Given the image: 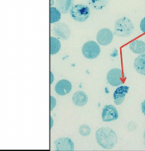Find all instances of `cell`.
Here are the masks:
<instances>
[{"label": "cell", "instance_id": "7c38bea8", "mask_svg": "<svg viewBox=\"0 0 145 151\" xmlns=\"http://www.w3.org/2000/svg\"><path fill=\"white\" fill-rule=\"evenodd\" d=\"M72 102L77 106H85L88 102V96L83 91H77L72 96Z\"/></svg>", "mask_w": 145, "mask_h": 151}, {"label": "cell", "instance_id": "ba28073f", "mask_svg": "<svg viewBox=\"0 0 145 151\" xmlns=\"http://www.w3.org/2000/svg\"><path fill=\"white\" fill-rule=\"evenodd\" d=\"M55 146L57 151H73L74 143L69 137H61L55 140Z\"/></svg>", "mask_w": 145, "mask_h": 151}, {"label": "cell", "instance_id": "52a82bcc", "mask_svg": "<svg viewBox=\"0 0 145 151\" xmlns=\"http://www.w3.org/2000/svg\"><path fill=\"white\" fill-rule=\"evenodd\" d=\"M101 117L104 122H110L119 118V112L113 105H106L102 110Z\"/></svg>", "mask_w": 145, "mask_h": 151}, {"label": "cell", "instance_id": "8fae6325", "mask_svg": "<svg viewBox=\"0 0 145 151\" xmlns=\"http://www.w3.org/2000/svg\"><path fill=\"white\" fill-rule=\"evenodd\" d=\"M129 88L128 86L120 85L119 86L114 92L113 94V98H114V102L116 105H121L124 101L125 96L128 93Z\"/></svg>", "mask_w": 145, "mask_h": 151}, {"label": "cell", "instance_id": "7a4b0ae2", "mask_svg": "<svg viewBox=\"0 0 145 151\" xmlns=\"http://www.w3.org/2000/svg\"><path fill=\"white\" fill-rule=\"evenodd\" d=\"M133 31V24L132 21L128 17H121L115 22V34L120 37H128Z\"/></svg>", "mask_w": 145, "mask_h": 151}, {"label": "cell", "instance_id": "d6986e66", "mask_svg": "<svg viewBox=\"0 0 145 151\" xmlns=\"http://www.w3.org/2000/svg\"><path fill=\"white\" fill-rule=\"evenodd\" d=\"M91 132V127L87 126V125H82L79 128V133H80V135H82V136H88V135H90Z\"/></svg>", "mask_w": 145, "mask_h": 151}, {"label": "cell", "instance_id": "44dd1931", "mask_svg": "<svg viewBox=\"0 0 145 151\" xmlns=\"http://www.w3.org/2000/svg\"><path fill=\"white\" fill-rule=\"evenodd\" d=\"M140 30L144 33H145V17H144L140 22Z\"/></svg>", "mask_w": 145, "mask_h": 151}, {"label": "cell", "instance_id": "30bf717a", "mask_svg": "<svg viewBox=\"0 0 145 151\" xmlns=\"http://www.w3.org/2000/svg\"><path fill=\"white\" fill-rule=\"evenodd\" d=\"M72 89V84L67 79H61L55 86V92L60 96H65L70 93Z\"/></svg>", "mask_w": 145, "mask_h": 151}, {"label": "cell", "instance_id": "7402d4cb", "mask_svg": "<svg viewBox=\"0 0 145 151\" xmlns=\"http://www.w3.org/2000/svg\"><path fill=\"white\" fill-rule=\"evenodd\" d=\"M54 82V74L51 71H50V84H52Z\"/></svg>", "mask_w": 145, "mask_h": 151}, {"label": "cell", "instance_id": "e0dca14e", "mask_svg": "<svg viewBox=\"0 0 145 151\" xmlns=\"http://www.w3.org/2000/svg\"><path fill=\"white\" fill-rule=\"evenodd\" d=\"M62 18V12L58 10L57 8L51 7L50 8V23H57Z\"/></svg>", "mask_w": 145, "mask_h": 151}, {"label": "cell", "instance_id": "3957f363", "mask_svg": "<svg viewBox=\"0 0 145 151\" xmlns=\"http://www.w3.org/2000/svg\"><path fill=\"white\" fill-rule=\"evenodd\" d=\"M70 16L76 22H83L89 18L91 14L90 8L85 4H76L70 8Z\"/></svg>", "mask_w": 145, "mask_h": 151}, {"label": "cell", "instance_id": "cb8c5ba5", "mask_svg": "<svg viewBox=\"0 0 145 151\" xmlns=\"http://www.w3.org/2000/svg\"><path fill=\"white\" fill-rule=\"evenodd\" d=\"M141 109H142V111H143V113H144L145 116V100L144 101V102H142V105H141Z\"/></svg>", "mask_w": 145, "mask_h": 151}, {"label": "cell", "instance_id": "ac0fdd59", "mask_svg": "<svg viewBox=\"0 0 145 151\" xmlns=\"http://www.w3.org/2000/svg\"><path fill=\"white\" fill-rule=\"evenodd\" d=\"M109 0H89V4L96 10L103 9L108 4Z\"/></svg>", "mask_w": 145, "mask_h": 151}, {"label": "cell", "instance_id": "277c9868", "mask_svg": "<svg viewBox=\"0 0 145 151\" xmlns=\"http://www.w3.org/2000/svg\"><path fill=\"white\" fill-rule=\"evenodd\" d=\"M82 54L86 59L90 60L98 57L100 54V47L98 42L94 41H86L82 46Z\"/></svg>", "mask_w": 145, "mask_h": 151}, {"label": "cell", "instance_id": "4fadbf2b", "mask_svg": "<svg viewBox=\"0 0 145 151\" xmlns=\"http://www.w3.org/2000/svg\"><path fill=\"white\" fill-rule=\"evenodd\" d=\"M133 67L138 74L145 76V52L140 54L134 60Z\"/></svg>", "mask_w": 145, "mask_h": 151}, {"label": "cell", "instance_id": "5b68a950", "mask_svg": "<svg viewBox=\"0 0 145 151\" xmlns=\"http://www.w3.org/2000/svg\"><path fill=\"white\" fill-rule=\"evenodd\" d=\"M51 32L55 37H57L59 40L66 41L70 38V30L69 27L64 22L55 23L51 28Z\"/></svg>", "mask_w": 145, "mask_h": 151}, {"label": "cell", "instance_id": "484cf974", "mask_svg": "<svg viewBox=\"0 0 145 151\" xmlns=\"http://www.w3.org/2000/svg\"><path fill=\"white\" fill-rule=\"evenodd\" d=\"M144 142H145V131H144Z\"/></svg>", "mask_w": 145, "mask_h": 151}, {"label": "cell", "instance_id": "5bb4252c", "mask_svg": "<svg viewBox=\"0 0 145 151\" xmlns=\"http://www.w3.org/2000/svg\"><path fill=\"white\" fill-rule=\"evenodd\" d=\"M74 0H57L56 5L60 12L63 14H66L70 11V8L73 6Z\"/></svg>", "mask_w": 145, "mask_h": 151}, {"label": "cell", "instance_id": "ffe728a7", "mask_svg": "<svg viewBox=\"0 0 145 151\" xmlns=\"http://www.w3.org/2000/svg\"><path fill=\"white\" fill-rule=\"evenodd\" d=\"M57 106V99L53 96H50V111H52Z\"/></svg>", "mask_w": 145, "mask_h": 151}, {"label": "cell", "instance_id": "8992f818", "mask_svg": "<svg viewBox=\"0 0 145 151\" xmlns=\"http://www.w3.org/2000/svg\"><path fill=\"white\" fill-rule=\"evenodd\" d=\"M106 79H107L108 83L113 87H119V86L122 85L123 81H124V76H123L122 70L118 68L112 69L107 73Z\"/></svg>", "mask_w": 145, "mask_h": 151}, {"label": "cell", "instance_id": "6da1fadb", "mask_svg": "<svg viewBox=\"0 0 145 151\" xmlns=\"http://www.w3.org/2000/svg\"><path fill=\"white\" fill-rule=\"evenodd\" d=\"M95 139L100 147L104 150H111L118 141L117 135L109 127H100L95 132Z\"/></svg>", "mask_w": 145, "mask_h": 151}, {"label": "cell", "instance_id": "2e32d148", "mask_svg": "<svg viewBox=\"0 0 145 151\" xmlns=\"http://www.w3.org/2000/svg\"><path fill=\"white\" fill-rule=\"evenodd\" d=\"M62 47V44L59 39L55 37H50V54L51 55L57 54Z\"/></svg>", "mask_w": 145, "mask_h": 151}, {"label": "cell", "instance_id": "9a60e30c", "mask_svg": "<svg viewBox=\"0 0 145 151\" xmlns=\"http://www.w3.org/2000/svg\"><path fill=\"white\" fill-rule=\"evenodd\" d=\"M129 49L133 53L140 55L145 52V42L140 40H134L129 44Z\"/></svg>", "mask_w": 145, "mask_h": 151}, {"label": "cell", "instance_id": "603a6c76", "mask_svg": "<svg viewBox=\"0 0 145 151\" xmlns=\"http://www.w3.org/2000/svg\"><path fill=\"white\" fill-rule=\"evenodd\" d=\"M54 125V120L52 118V116H50V129H51L53 127Z\"/></svg>", "mask_w": 145, "mask_h": 151}, {"label": "cell", "instance_id": "9c48e42d", "mask_svg": "<svg viewBox=\"0 0 145 151\" xmlns=\"http://www.w3.org/2000/svg\"><path fill=\"white\" fill-rule=\"evenodd\" d=\"M96 40L100 45H109L113 41V32L108 28L100 29L96 35Z\"/></svg>", "mask_w": 145, "mask_h": 151}, {"label": "cell", "instance_id": "d4e9b609", "mask_svg": "<svg viewBox=\"0 0 145 151\" xmlns=\"http://www.w3.org/2000/svg\"><path fill=\"white\" fill-rule=\"evenodd\" d=\"M53 4V0H51V5H52Z\"/></svg>", "mask_w": 145, "mask_h": 151}]
</instances>
